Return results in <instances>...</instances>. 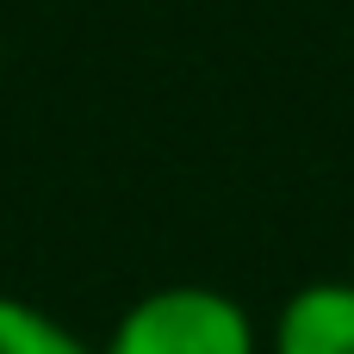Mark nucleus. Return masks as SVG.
<instances>
[{
  "label": "nucleus",
  "instance_id": "2",
  "mask_svg": "<svg viewBox=\"0 0 354 354\" xmlns=\"http://www.w3.org/2000/svg\"><path fill=\"white\" fill-rule=\"evenodd\" d=\"M261 354H354V280L292 286L261 330Z\"/></svg>",
  "mask_w": 354,
  "mask_h": 354
},
{
  "label": "nucleus",
  "instance_id": "1",
  "mask_svg": "<svg viewBox=\"0 0 354 354\" xmlns=\"http://www.w3.org/2000/svg\"><path fill=\"white\" fill-rule=\"evenodd\" d=\"M100 354H261V324L224 286L168 280L112 317Z\"/></svg>",
  "mask_w": 354,
  "mask_h": 354
},
{
  "label": "nucleus",
  "instance_id": "3",
  "mask_svg": "<svg viewBox=\"0 0 354 354\" xmlns=\"http://www.w3.org/2000/svg\"><path fill=\"white\" fill-rule=\"evenodd\" d=\"M0 354H100V342H87L56 311L0 292Z\"/></svg>",
  "mask_w": 354,
  "mask_h": 354
}]
</instances>
